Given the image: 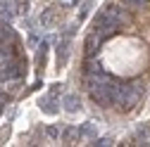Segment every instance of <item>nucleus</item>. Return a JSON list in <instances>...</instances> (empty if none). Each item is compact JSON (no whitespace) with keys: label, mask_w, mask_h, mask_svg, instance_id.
<instances>
[{"label":"nucleus","mask_w":150,"mask_h":147,"mask_svg":"<svg viewBox=\"0 0 150 147\" xmlns=\"http://www.w3.org/2000/svg\"><path fill=\"white\" fill-rule=\"evenodd\" d=\"M100 43H103V38H100V36H96V33H91L88 38H86V57H88V60L98 55V48H100Z\"/></svg>","instance_id":"nucleus-6"},{"label":"nucleus","mask_w":150,"mask_h":147,"mask_svg":"<svg viewBox=\"0 0 150 147\" xmlns=\"http://www.w3.org/2000/svg\"><path fill=\"white\" fill-rule=\"evenodd\" d=\"M86 14H88V7H81V10H79V22L86 19Z\"/></svg>","instance_id":"nucleus-13"},{"label":"nucleus","mask_w":150,"mask_h":147,"mask_svg":"<svg viewBox=\"0 0 150 147\" xmlns=\"http://www.w3.org/2000/svg\"><path fill=\"white\" fill-rule=\"evenodd\" d=\"M62 5H76V0H62Z\"/></svg>","instance_id":"nucleus-15"},{"label":"nucleus","mask_w":150,"mask_h":147,"mask_svg":"<svg viewBox=\"0 0 150 147\" xmlns=\"http://www.w3.org/2000/svg\"><path fill=\"white\" fill-rule=\"evenodd\" d=\"M122 5H126V7H143L148 0H119Z\"/></svg>","instance_id":"nucleus-10"},{"label":"nucleus","mask_w":150,"mask_h":147,"mask_svg":"<svg viewBox=\"0 0 150 147\" xmlns=\"http://www.w3.org/2000/svg\"><path fill=\"white\" fill-rule=\"evenodd\" d=\"M41 109H43V114H50V116H55L60 112V100H57V95H52V93H48L45 97H41Z\"/></svg>","instance_id":"nucleus-4"},{"label":"nucleus","mask_w":150,"mask_h":147,"mask_svg":"<svg viewBox=\"0 0 150 147\" xmlns=\"http://www.w3.org/2000/svg\"><path fill=\"white\" fill-rule=\"evenodd\" d=\"M60 104L64 107V112H69V114H74V112H79L81 109V100H79V95H64L62 100H60Z\"/></svg>","instance_id":"nucleus-5"},{"label":"nucleus","mask_w":150,"mask_h":147,"mask_svg":"<svg viewBox=\"0 0 150 147\" xmlns=\"http://www.w3.org/2000/svg\"><path fill=\"white\" fill-rule=\"evenodd\" d=\"M74 135H79V131H76V128H64V131H62V140H69V138H74Z\"/></svg>","instance_id":"nucleus-11"},{"label":"nucleus","mask_w":150,"mask_h":147,"mask_svg":"<svg viewBox=\"0 0 150 147\" xmlns=\"http://www.w3.org/2000/svg\"><path fill=\"white\" fill-rule=\"evenodd\" d=\"M29 0H0V14H5L7 19L17 14H26L29 12Z\"/></svg>","instance_id":"nucleus-3"},{"label":"nucleus","mask_w":150,"mask_h":147,"mask_svg":"<svg viewBox=\"0 0 150 147\" xmlns=\"http://www.w3.org/2000/svg\"><path fill=\"white\" fill-rule=\"evenodd\" d=\"M93 145H103V147H107V145H112V138H107V135H105V138H98Z\"/></svg>","instance_id":"nucleus-12"},{"label":"nucleus","mask_w":150,"mask_h":147,"mask_svg":"<svg viewBox=\"0 0 150 147\" xmlns=\"http://www.w3.org/2000/svg\"><path fill=\"white\" fill-rule=\"evenodd\" d=\"M126 22H129L126 10H122L119 5H107V7L98 14L96 24H93V33L100 36V38L105 41L110 33H115V31H117L119 26H124Z\"/></svg>","instance_id":"nucleus-1"},{"label":"nucleus","mask_w":150,"mask_h":147,"mask_svg":"<svg viewBox=\"0 0 150 147\" xmlns=\"http://www.w3.org/2000/svg\"><path fill=\"white\" fill-rule=\"evenodd\" d=\"M143 97H145V85H143L141 81H134V83H126V85L122 88V100H119V104H122L124 109H131V107L141 104Z\"/></svg>","instance_id":"nucleus-2"},{"label":"nucleus","mask_w":150,"mask_h":147,"mask_svg":"<svg viewBox=\"0 0 150 147\" xmlns=\"http://www.w3.org/2000/svg\"><path fill=\"white\" fill-rule=\"evenodd\" d=\"M5 112V102H0V114H3Z\"/></svg>","instance_id":"nucleus-16"},{"label":"nucleus","mask_w":150,"mask_h":147,"mask_svg":"<svg viewBox=\"0 0 150 147\" xmlns=\"http://www.w3.org/2000/svg\"><path fill=\"white\" fill-rule=\"evenodd\" d=\"M48 135H50V138H57V128H52V126H48Z\"/></svg>","instance_id":"nucleus-14"},{"label":"nucleus","mask_w":150,"mask_h":147,"mask_svg":"<svg viewBox=\"0 0 150 147\" xmlns=\"http://www.w3.org/2000/svg\"><path fill=\"white\" fill-rule=\"evenodd\" d=\"M55 17H57V10H48V12H43V14H41V24H43V26H50V24L55 22Z\"/></svg>","instance_id":"nucleus-9"},{"label":"nucleus","mask_w":150,"mask_h":147,"mask_svg":"<svg viewBox=\"0 0 150 147\" xmlns=\"http://www.w3.org/2000/svg\"><path fill=\"white\" fill-rule=\"evenodd\" d=\"M76 131H79L81 138H93V135H96V123H93V121H86V123H81V126L76 128Z\"/></svg>","instance_id":"nucleus-7"},{"label":"nucleus","mask_w":150,"mask_h":147,"mask_svg":"<svg viewBox=\"0 0 150 147\" xmlns=\"http://www.w3.org/2000/svg\"><path fill=\"white\" fill-rule=\"evenodd\" d=\"M136 140H138V145H150V126L141 128V131L136 133Z\"/></svg>","instance_id":"nucleus-8"}]
</instances>
